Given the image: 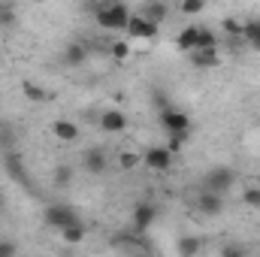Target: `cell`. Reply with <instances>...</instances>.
I'll list each match as a JSON object with an SVG mask.
<instances>
[{"mask_svg":"<svg viewBox=\"0 0 260 257\" xmlns=\"http://www.w3.org/2000/svg\"><path fill=\"white\" fill-rule=\"evenodd\" d=\"M130 18V9L121 3V0H100L97 9H94V21L103 27V30H124Z\"/></svg>","mask_w":260,"mask_h":257,"instance_id":"1","label":"cell"},{"mask_svg":"<svg viewBox=\"0 0 260 257\" xmlns=\"http://www.w3.org/2000/svg\"><path fill=\"white\" fill-rule=\"evenodd\" d=\"M157 121H160V127L167 130V133H191V118H188V112H182V109H176V106H164V109H157Z\"/></svg>","mask_w":260,"mask_h":257,"instance_id":"2","label":"cell"},{"mask_svg":"<svg viewBox=\"0 0 260 257\" xmlns=\"http://www.w3.org/2000/svg\"><path fill=\"white\" fill-rule=\"evenodd\" d=\"M236 185V173L230 167H212L206 176H203V188L215 194H230V188Z\"/></svg>","mask_w":260,"mask_h":257,"instance_id":"3","label":"cell"},{"mask_svg":"<svg viewBox=\"0 0 260 257\" xmlns=\"http://www.w3.org/2000/svg\"><path fill=\"white\" fill-rule=\"evenodd\" d=\"M43 218H46V224L52 227V230H64L70 224H76L79 221V215H76V209L73 206H67V203H52V206H46V212H43Z\"/></svg>","mask_w":260,"mask_h":257,"instance_id":"4","label":"cell"},{"mask_svg":"<svg viewBox=\"0 0 260 257\" xmlns=\"http://www.w3.org/2000/svg\"><path fill=\"white\" fill-rule=\"evenodd\" d=\"M157 27H160V24L148 21L142 12H130L124 34H127V40H157Z\"/></svg>","mask_w":260,"mask_h":257,"instance_id":"5","label":"cell"},{"mask_svg":"<svg viewBox=\"0 0 260 257\" xmlns=\"http://www.w3.org/2000/svg\"><path fill=\"white\" fill-rule=\"evenodd\" d=\"M154 221H157V206H154V203L142 200V203H136V206H133V212H130V224H133V230H136V233L151 230V227H154Z\"/></svg>","mask_w":260,"mask_h":257,"instance_id":"6","label":"cell"},{"mask_svg":"<svg viewBox=\"0 0 260 257\" xmlns=\"http://www.w3.org/2000/svg\"><path fill=\"white\" fill-rule=\"evenodd\" d=\"M173 160H176V154H173L167 145H151V148H145V154H142V164H145L148 170H154V173H167V170L173 167Z\"/></svg>","mask_w":260,"mask_h":257,"instance_id":"7","label":"cell"},{"mask_svg":"<svg viewBox=\"0 0 260 257\" xmlns=\"http://www.w3.org/2000/svg\"><path fill=\"white\" fill-rule=\"evenodd\" d=\"M82 167H85V173H91V176H103V173L109 170V154H106V148H100V145L88 148V151L82 154Z\"/></svg>","mask_w":260,"mask_h":257,"instance_id":"8","label":"cell"},{"mask_svg":"<svg viewBox=\"0 0 260 257\" xmlns=\"http://www.w3.org/2000/svg\"><path fill=\"white\" fill-rule=\"evenodd\" d=\"M197 209H200V215H206V218H218L221 212H224V194H215V191H200L197 197Z\"/></svg>","mask_w":260,"mask_h":257,"instance_id":"9","label":"cell"},{"mask_svg":"<svg viewBox=\"0 0 260 257\" xmlns=\"http://www.w3.org/2000/svg\"><path fill=\"white\" fill-rule=\"evenodd\" d=\"M191 55V64L197 70H215V67L221 64V55H218V49H194V52H188Z\"/></svg>","mask_w":260,"mask_h":257,"instance_id":"10","label":"cell"},{"mask_svg":"<svg viewBox=\"0 0 260 257\" xmlns=\"http://www.w3.org/2000/svg\"><path fill=\"white\" fill-rule=\"evenodd\" d=\"M100 127L106 133H121V130H127V115L121 109H106L100 115Z\"/></svg>","mask_w":260,"mask_h":257,"instance_id":"11","label":"cell"},{"mask_svg":"<svg viewBox=\"0 0 260 257\" xmlns=\"http://www.w3.org/2000/svg\"><path fill=\"white\" fill-rule=\"evenodd\" d=\"M85 61H88V46H85V43L76 40V43H70L64 49V64L67 67H82Z\"/></svg>","mask_w":260,"mask_h":257,"instance_id":"12","label":"cell"},{"mask_svg":"<svg viewBox=\"0 0 260 257\" xmlns=\"http://www.w3.org/2000/svg\"><path fill=\"white\" fill-rule=\"evenodd\" d=\"M52 133H55L61 142H76V139H79V124H76V121H67V118H58V121L52 124Z\"/></svg>","mask_w":260,"mask_h":257,"instance_id":"13","label":"cell"},{"mask_svg":"<svg viewBox=\"0 0 260 257\" xmlns=\"http://www.w3.org/2000/svg\"><path fill=\"white\" fill-rule=\"evenodd\" d=\"M142 15H145L148 21L160 24V21H167V15H170V6H167L164 0H148V3L142 6Z\"/></svg>","mask_w":260,"mask_h":257,"instance_id":"14","label":"cell"},{"mask_svg":"<svg viewBox=\"0 0 260 257\" xmlns=\"http://www.w3.org/2000/svg\"><path fill=\"white\" fill-rule=\"evenodd\" d=\"M197 30H200L197 24H188L185 30H179V34H176V49H179V52H185V55H188V52H194V49H197Z\"/></svg>","mask_w":260,"mask_h":257,"instance_id":"15","label":"cell"},{"mask_svg":"<svg viewBox=\"0 0 260 257\" xmlns=\"http://www.w3.org/2000/svg\"><path fill=\"white\" fill-rule=\"evenodd\" d=\"M242 40H245V46H251V49L260 52V18L242 21Z\"/></svg>","mask_w":260,"mask_h":257,"instance_id":"16","label":"cell"},{"mask_svg":"<svg viewBox=\"0 0 260 257\" xmlns=\"http://www.w3.org/2000/svg\"><path fill=\"white\" fill-rule=\"evenodd\" d=\"M203 251V239L200 236H182L179 239V254L182 257H194Z\"/></svg>","mask_w":260,"mask_h":257,"instance_id":"17","label":"cell"},{"mask_svg":"<svg viewBox=\"0 0 260 257\" xmlns=\"http://www.w3.org/2000/svg\"><path fill=\"white\" fill-rule=\"evenodd\" d=\"M52 182H55V188H70L73 185V167L70 164H58L55 173H52Z\"/></svg>","mask_w":260,"mask_h":257,"instance_id":"18","label":"cell"},{"mask_svg":"<svg viewBox=\"0 0 260 257\" xmlns=\"http://www.w3.org/2000/svg\"><path fill=\"white\" fill-rule=\"evenodd\" d=\"M61 236H64L67 245H79V242L85 239V224H82V221L70 224V227H64V230H61Z\"/></svg>","mask_w":260,"mask_h":257,"instance_id":"19","label":"cell"},{"mask_svg":"<svg viewBox=\"0 0 260 257\" xmlns=\"http://www.w3.org/2000/svg\"><path fill=\"white\" fill-rule=\"evenodd\" d=\"M109 55H112L115 64L127 61L130 58V40H112V43H109Z\"/></svg>","mask_w":260,"mask_h":257,"instance_id":"20","label":"cell"},{"mask_svg":"<svg viewBox=\"0 0 260 257\" xmlns=\"http://www.w3.org/2000/svg\"><path fill=\"white\" fill-rule=\"evenodd\" d=\"M197 49H218V34L212 27H200L197 30Z\"/></svg>","mask_w":260,"mask_h":257,"instance_id":"21","label":"cell"},{"mask_svg":"<svg viewBox=\"0 0 260 257\" xmlns=\"http://www.w3.org/2000/svg\"><path fill=\"white\" fill-rule=\"evenodd\" d=\"M15 6H12V0H0V27H12L15 24Z\"/></svg>","mask_w":260,"mask_h":257,"instance_id":"22","label":"cell"},{"mask_svg":"<svg viewBox=\"0 0 260 257\" xmlns=\"http://www.w3.org/2000/svg\"><path fill=\"white\" fill-rule=\"evenodd\" d=\"M203 9H206V0H182V3H179V12H182V15H188V18L200 15Z\"/></svg>","mask_w":260,"mask_h":257,"instance_id":"23","label":"cell"},{"mask_svg":"<svg viewBox=\"0 0 260 257\" xmlns=\"http://www.w3.org/2000/svg\"><path fill=\"white\" fill-rule=\"evenodd\" d=\"M142 164V154H136V151H121L118 154V167L121 170H133V167H139Z\"/></svg>","mask_w":260,"mask_h":257,"instance_id":"24","label":"cell"},{"mask_svg":"<svg viewBox=\"0 0 260 257\" xmlns=\"http://www.w3.org/2000/svg\"><path fill=\"white\" fill-rule=\"evenodd\" d=\"M24 97H27V100L43 103V100H46V91H43L40 85H34V82H24Z\"/></svg>","mask_w":260,"mask_h":257,"instance_id":"25","label":"cell"},{"mask_svg":"<svg viewBox=\"0 0 260 257\" xmlns=\"http://www.w3.org/2000/svg\"><path fill=\"white\" fill-rule=\"evenodd\" d=\"M185 142H188V133H170V142H167V148L176 154V151H182V148H185Z\"/></svg>","mask_w":260,"mask_h":257,"instance_id":"26","label":"cell"},{"mask_svg":"<svg viewBox=\"0 0 260 257\" xmlns=\"http://www.w3.org/2000/svg\"><path fill=\"white\" fill-rule=\"evenodd\" d=\"M242 200H245V206H251V209H260V188H245Z\"/></svg>","mask_w":260,"mask_h":257,"instance_id":"27","label":"cell"},{"mask_svg":"<svg viewBox=\"0 0 260 257\" xmlns=\"http://www.w3.org/2000/svg\"><path fill=\"white\" fill-rule=\"evenodd\" d=\"M115 245H118V248H127V251H145V248H148V245H139L133 236H130V239H121V236H118Z\"/></svg>","mask_w":260,"mask_h":257,"instance_id":"28","label":"cell"},{"mask_svg":"<svg viewBox=\"0 0 260 257\" xmlns=\"http://www.w3.org/2000/svg\"><path fill=\"white\" fill-rule=\"evenodd\" d=\"M224 30H227L230 37H242V21H236V18H227V21H224Z\"/></svg>","mask_w":260,"mask_h":257,"instance_id":"29","label":"cell"},{"mask_svg":"<svg viewBox=\"0 0 260 257\" xmlns=\"http://www.w3.org/2000/svg\"><path fill=\"white\" fill-rule=\"evenodd\" d=\"M15 251H18L15 242H0V257H9V254H15Z\"/></svg>","mask_w":260,"mask_h":257,"instance_id":"30","label":"cell"},{"mask_svg":"<svg viewBox=\"0 0 260 257\" xmlns=\"http://www.w3.org/2000/svg\"><path fill=\"white\" fill-rule=\"evenodd\" d=\"M224 254H227V257H236V254H242V248H236V245H230V248H224Z\"/></svg>","mask_w":260,"mask_h":257,"instance_id":"31","label":"cell"},{"mask_svg":"<svg viewBox=\"0 0 260 257\" xmlns=\"http://www.w3.org/2000/svg\"><path fill=\"white\" fill-rule=\"evenodd\" d=\"M0 212H3V209H0Z\"/></svg>","mask_w":260,"mask_h":257,"instance_id":"32","label":"cell"}]
</instances>
